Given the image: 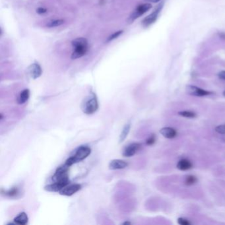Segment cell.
<instances>
[{
    "label": "cell",
    "mask_w": 225,
    "mask_h": 225,
    "mask_svg": "<svg viewBox=\"0 0 225 225\" xmlns=\"http://www.w3.org/2000/svg\"><path fill=\"white\" fill-rule=\"evenodd\" d=\"M81 108L82 111L88 115L96 112L99 108V102L96 95L92 93L85 97L81 103Z\"/></svg>",
    "instance_id": "1"
},
{
    "label": "cell",
    "mask_w": 225,
    "mask_h": 225,
    "mask_svg": "<svg viewBox=\"0 0 225 225\" xmlns=\"http://www.w3.org/2000/svg\"><path fill=\"white\" fill-rule=\"evenodd\" d=\"M91 153V149L88 146H80L78 147L76 151L75 154L69 157L65 161V164L68 166H71L79 162H81L84 159H86L87 156L90 155Z\"/></svg>",
    "instance_id": "2"
},
{
    "label": "cell",
    "mask_w": 225,
    "mask_h": 225,
    "mask_svg": "<svg viewBox=\"0 0 225 225\" xmlns=\"http://www.w3.org/2000/svg\"><path fill=\"white\" fill-rule=\"evenodd\" d=\"M69 168V166L66 165L65 163L64 165L59 166L52 177L53 182H59V183L63 184L65 186L69 184L68 174Z\"/></svg>",
    "instance_id": "3"
},
{
    "label": "cell",
    "mask_w": 225,
    "mask_h": 225,
    "mask_svg": "<svg viewBox=\"0 0 225 225\" xmlns=\"http://www.w3.org/2000/svg\"><path fill=\"white\" fill-rule=\"evenodd\" d=\"M151 8L152 5L150 3H143L138 5L136 9L132 12V13L130 15L128 19H127V22H128V23H132L137 18L141 17L146 12L148 11Z\"/></svg>",
    "instance_id": "4"
},
{
    "label": "cell",
    "mask_w": 225,
    "mask_h": 225,
    "mask_svg": "<svg viewBox=\"0 0 225 225\" xmlns=\"http://www.w3.org/2000/svg\"><path fill=\"white\" fill-rule=\"evenodd\" d=\"M163 6H164V2H162L156 6V8L153 11V13H151L150 15H149L147 17H146L145 18V19L142 21V25L144 27H149L156 21L158 16H159L160 12L163 8Z\"/></svg>",
    "instance_id": "5"
},
{
    "label": "cell",
    "mask_w": 225,
    "mask_h": 225,
    "mask_svg": "<svg viewBox=\"0 0 225 225\" xmlns=\"http://www.w3.org/2000/svg\"><path fill=\"white\" fill-rule=\"evenodd\" d=\"M81 188V186L78 184H68L65 186L62 190H61L59 192V193L62 196H71L77 193L78 191H79Z\"/></svg>",
    "instance_id": "6"
},
{
    "label": "cell",
    "mask_w": 225,
    "mask_h": 225,
    "mask_svg": "<svg viewBox=\"0 0 225 225\" xmlns=\"http://www.w3.org/2000/svg\"><path fill=\"white\" fill-rule=\"evenodd\" d=\"M141 145L138 143H133L125 148L123 151V156L125 157H131L134 155L140 149Z\"/></svg>",
    "instance_id": "7"
},
{
    "label": "cell",
    "mask_w": 225,
    "mask_h": 225,
    "mask_svg": "<svg viewBox=\"0 0 225 225\" xmlns=\"http://www.w3.org/2000/svg\"><path fill=\"white\" fill-rule=\"evenodd\" d=\"M186 91L188 94L197 96H207L211 94V92H209V91H207L196 86H193V85H188V86H187Z\"/></svg>",
    "instance_id": "8"
},
{
    "label": "cell",
    "mask_w": 225,
    "mask_h": 225,
    "mask_svg": "<svg viewBox=\"0 0 225 225\" xmlns=\"http://www.w3.org/2000/svg\"><path fill=\"white\" fill-rule=\"evenodd\" d=\"M28 71L30 76L33 78V79H36L40 77L42 74V70L41 67L38 63H34L30 65L28 68Z\"/></svg>",
    "instance_id": "9"
},
{
    "label": "cell",
    "mask_w": 225,
    "mask_h": 225,
    "mask_svg": "<svg viewBox=\"0 0 225 225\" xmlns=\"http://www.w3.org/2000/svg\"><path fill=\"white\" fill-rule=\"evenodd\" d=\"M128 165V164L125 161L120 160V159H114L110 161L109 163V169L110 170H120L126 168Z\"/></svg>",
    "instance_id": "10"
},
{
    "label": "cell",
    "mask_w": 225,
    "mask_h": 225,
    "mask_svg": "<svg viewBox=\"0 0 225 225\" xmlns=\"http://www.w3.org/2000/svg\"><path fill=\"white\" fill-rule=\"evenodd\" d=\"M2 193L5 196L10 198H18L21 196V190L18 186H14L8 190H5L4 192L2 191Z\"/></svg>",
    "instance_id": "11"
},
{
    "label": "cell",
    "mask_w": 225,
    "mask_h": 225,
    "mask_svg": "<svg viewBox=\"0 0 225 225\" xmlns=\"http://www.w3.org/2000/svg\"><path fill=\"white\" fill-rule=\"evenodd\" d=\"M160 133L164 137L168 139H172L177 135V132H176V131L174 128H172V127H163V128L161 130Z\"/></svg>",
    "instance_id": "12"
},
{
    "label": "cell",
    "mask_w": 225,
    "mask_h": 225,
    "mask_svg": "<svg viewBox=\"0 0 225 225\" xmlns=\"http://www.w3.org/2000/svg\"><path fill=\"white\" fill-rule=\"evenodd\" d=\"M65 186V185L59 183V182H53L51 184L46 186L44 187V190L46 191L51 192H59L61 190H62Z\"/></svg>",
    "instance_id": "13"
},
{
    "label": "cell",
    "mask_w": 225,
    "mask_h": 225,
    "mask_svg": "<svg viewBox=\"0 0 225 225\" xmlns=\"http://www.w3.org/2000/svg\"><path fill=\"white\" fill-rule=\"evenodd\" d=\"M87 51V47H80L74 48V51L71 54V59H75L83 57Z\"/></svg>",
    "instance_id": "14"
},
{
    "label": "cell",
    "mask_w": 225,
    "mask_h": 225,
    "mask_svg": "<svg viewBox=\"0 0 225 225\" xmlns=\"http://www.w3.org/2000/svg\"><path fill=\"white\" fill-rule=\"evenodd\" d=\"M14 223L19 225H25L28 223V218L25 212H22L14 218Z\"/></svg>",
    "instance_id": "15"
},
{
    "label": "cell",
    "mask_w": 225,
    "mask_h": 225,
    "mask_svg": "<svg viewBox=\"0 0 225 225\" xmlns=\"http://www.w3.org/2000/svg\"><path fill=\"white\" fill-rule=\"evenodd\" d=\"M30 97V91L28 89H24L20 93L17 98V103L19 105H23L28 100Z\"/></svg>",
    "instance_id": "16"
},
{
    "label": "cell",
    "mask_w": 225,
    "mask_h": 225,
    "mask_svg": "<svg viewBox=\"0 0 225 225\" xmlns=\"http://www.w3.org/2000/svg\"><path fill=\"white\" fill-rule=\"evenodd\" d=\"M71 45L73 47H74V48H80V47L88 48V42L87 40L84 38H82V37L77 38L71 42Z\"/></svg>",
    "instance_id": "17"
},
{
    "label": "cell",
    "mask_w": 225,
    "mask_h": 225,
    "mask_svg": "<svg viewBox=\"0 0 225 225\" xmlns=\"http://www.w3.org/2000/svg\"><path fill=\"white\" fill-rule=\"evenodd\" d=\"M130 128H131V124L128 123L126 124L124 127H123L122 130H121V132L120 135V138H119V143H122L125 139H126V137L128 136L130 131Z\"/></svg>",
    "instance_id": "18"
},
{
    "label": "cell",
    "mask_w": 225,
    "mask_h": 225,
    "mask_svg": "<svg viewBox=\"0 0 225 225\" xmlns=\"http://www.w3.org/2000/svg\"><path fill=\"white\" fill-rule=\"evenodd\" d=\"M177 168L180 170H187L192 168V164L187 159H182L178 162Z\"/></svg>",
    "instance_id": "19"
},
{
    "label": "cell",
    "mask_w": 225,
    "mask_h": 225,
    "mask_svg": "<svg viewBox=\"0 0 225 225\" xmlns=\"http://www.w3.org/2000/svg\"><path fill=\"white\" fill-rule=\"evenodd\" d=\"M64 23V20L63 19H56V20H53L52 21L48 22L47 24V27L49 28L52 27H56L63 25Z\"/></svg>",
    "instance_id": "20"
},
{
    "label": "cell",
    "mask_w": 225,
    "mask_h": 225,
    "mask_svg": "<svg viewBox=\"0 0 225 225\" xmlns=\"http://www.w3.org/2000/svg\"><path fill=\"white\" fill-rule=\"evenodd\" d=\"M197 179L196 176L190 175V176H187L186 177V180H185V183L187 186H192L193 184H195L197 182Z\"/></svg>",
    "instance_id": "21"
},
{
    "label": "cell",
    "mask_w": 225,
    "mask_h": 225,
    "mask_svg": "<svg viewBox=\"0 0 225 225\" xmlns=\"http://www.w3.org/2000/svg\"><path fill=\"white\" fill-rule=\"evenodd\" d=\"M180 115H182V116L185 117V118H193L196 116V114L191 111H182L180 112L179 113Z\"/></svg>",
    "instance_id": "22"
},
{
    "label": "cell",
    "mask_w": 225,
    "mask_h": 225,
    "mask_svg": "<svg viewBox=\"0 0 225 225\" xmlns=\"http://www.w3.org/2000/svg\"><path fill=\"white\" fill-rule=\"evenodd\" d=\"M123 33V30H119V31H117L115 32L114 33H113L112 34H111L109 37L107 38L106 40V42H110L115 38H117L118 37H119V36Z\"/></svg>",
    "instance_id": "23"
},
{
    "label": "cell",
    "mask_w": 225,
    "mask_h": 225,
    "mask_svg": "<svg viewBox=\"0 0 225 225\" xmlns=\"http://www.w3.org/2000/svg\"><path fill=\"white\" fill-rule=\"evenodd\" d=\"M215 131L220 134L225 135V125H221L217 126L215 128Z\"/></svg>",
    "instance_id": "24"
},
{
    "label": "cell",
    "mask_w": 225,
    "mask_h": 225,
    "mask_svg": "<svg viewBox=\"0 0 225 225\" xmlns=\"http://www.w3.org/2000/svg\"><path fill=\"white\" fill-rule=\"evenodd\" d=\"M156 141V137L155 136V135H151L146 141V144L147 145H153L155 143Z\"/></svg>",
    "instance_id": "25"
},
{
    "label": "cell",
    "mask_w": 225,
    "mask_h": 225,
    "mask_svg": "<svg viewBox=\"0 0 225 225\" xmlns=\"http://www.w3.org/2000/svg\"><path fill=\"white\" fill-rule=\"evenodd\" d=\"M178 223L180 225H190L191 224V222L189 221L187 219H185V218H179L178 220Z\"/></svg>",
    "instance_id": "26"
},
{
    "label": "cell",
    "mask_w": 225,
    "mask_h": 225,
    "mask_svg": "<svg viewBox=\"0 0 225 225\" xmlns=\"http://www.w3.org/2000/svg\"><path fill=\"white\" fill-rule=\"evenodd\" d=\"M47 12V9L45 8H39L37 9H36V13L38 14H44Z\"/></svg>",
    "instance_id": "27"
},
{
    "label": "cell",
    "mask_w": 225,
    "mask_h": 225,
    "mask_svg": "<svg viewBox=\"0 0 225 225\" xmlns=\"http://www.w3.org/2000/svg\"><path fill=\"white\" fill-rule=\"evenodd\" d=\"M218 76L220 79H221L225 80V71H221L219 74H218Z\"/></svg>",
    "instance_id": "28"
},
{
    "label": "cell",
    "mask_w": 225,
    "mask_h": 225,
    "mask_svg": "<svg viewBox=\"0 0 225 225\" xmlns=\"http://www.w3.org/2000/svg\"><path fill=\"white\" fill-rule=\"evenodd\" d=\"M145 1H147V2H148L156 3V2H159L161 1V0H145Z\"/></svg>",
    "instance_id": "29"
},
{
    "label": "cell",
    "mask_w": 225,
    "mask_h": 225,
    "mask_svg": "<svg viewBox=\"0 0 225 225\" xmlns=\"http://www.w3.org/2000/svg\"><path fill=\"white\" fill-rule=\"evenodd\" d=\"M220 36H221V38L225 39V33H221Z\"/></svg>",
    "instance_id": "30"
},
{
    "label": "cell",
    "mask_w": 225,
    "mask_h": 225,
    "mask_svg": "<svg viewBox=\"0 0 225 225\" xmlns=\"http://www.w3.org/2000/svg\"><path fill=\"white\" fill-rule=\"evenodd\" d=\"M123 224L124 225H125V224H131V222H124V223H123Z\"/></svg>",
    "instance_id": "31"
},
{
    "label": "cell",
    "mask_w": 225,
    "mask_h": 225,
    "mask_svg": "<svg viewBox=\"0 0 225 225\" xmlns=\"http://www.w3.org/2000/svg\"><path fill=\"white\" fill-rule=\"evenodd\" d=\"M223 96L225 97V90L223 92Z\"/></svg>",
    "instance_id": "32"
}]
</instances>
